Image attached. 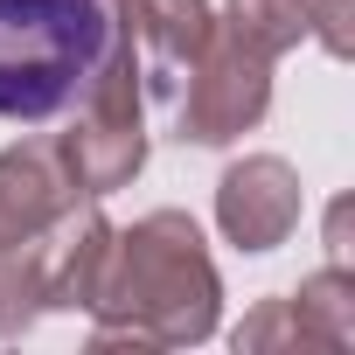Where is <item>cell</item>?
<instances>
[{"instance_id": "obj_1", "label": "cell", "mask_w": 355, "mask_h": 355, "mask_svg": "<svg viewBox=\"0 0 355 355\" xmlns=\"http://www.w3.org/2000/svg\"><path fill=\"white\" fill-rule=\"evenodd\" d=\"M91 348H196L223 320V279L189 209H153L112 230L98 293L84 306Z\"/></svg>"}, {"instance_id": "obj_2", "label": "cell", "mask_w": 355, "mask_h": 355, "mask_svg": "<svg viewBox=\"0 0 355 355\" xmlns=\"http://www.w3.org/2000/svg\"><path fill=\"white\" fill-rule=\"evenodd\" d=\"M105 49V0H0V119L42 125L70 112Z\"/></svg>"}, {"instance_id": "obj_3", "label": "cell", "mask_w": 355, "mask_h": 355, "mask_svg": "<svg viewBox=\"0 0 355 355\" xmlns=\"http://www.w3.org/2000/svg\"><path fill=\"white\" fill-rule=\"evenodd\" d=\"M139 105H146V91H139L132 42L112 28L105 63L91 70L84 98L70 105L77 119L49 139V146H56V160H63V174H70V189H77L84 202H98V196L125 189L132 174L146 167V119H139Z\"/></svg>"}, {"instance_id": "obj_4", "label": "cell", "mask_w": 355, "mask_h": 355, "mask_svg": "<svg viewBox=\"0 0 355 355\" xmlns=\"http://www.w3.org/2000/svg\"><path fill=\"white\" fill-rule=\"evenodd\" d=\"M265 112H272V63L216 28L196 70L182 77V91H174V132L189 146H230L251 125H265Z\"/></svg>"}, {"instance_id": "obj_5", "label": "cell", "mask_w": 355, "mask_h": 355, "mask_svg": "<svg viewBox=\"0 0 355 355\" xmlns=\"http://www.w3.org/2000/svg\"><path fill=\"white\" fill-rule=\"evenodd\" d=\"M300 216H306V189H300L293 160L244 153V160L223 167V182H216V230H223V244L265 258V251H279L300 230Z\"/></svg>"}, {"instance_id": "obj_6", "label": "cell", "mask_w": 355, "mask_h": 355, "mask_svg": "<svg viewBox=\"0 0 355 355\" xmlns=\"http://www.w3.org/2000/svg\"><path fill=\"white\" fill-rule=\"evenodd\" d=\"M105 15H112V28L132 42L139 91L174 105L182 77L196 70V56H202L209 35H216L209 0H105Z\"/></svg>"}, {"instance_id": "obj_7", "label": "cell", "mask_w": 355, "mask_h": 355, "mask_svg": "<svg viewBox=\"0 0 355 355\" xmlns=\"http://www.w3.org/2000/svg\"><path fill=\"white\" fill-rule=\"evenodd\" d=\"M105 251H112V223L98 202H70L42 237H28V272H35L42 313H84L98 293Z\"/></svg>"}, {"instance_id": "obj_8", "label": "cell", "mask_w": 355, "mask_h": 355, "mask_svg": "<svg viewBox=\"0 0 355 355\" xmlns=\"http://www.w3.org/2000/svg\"><path fill=\"white\" fill-rule=\"evenodd\" d=\"M70 202H84V196L70 189L56 146H8L0 153V244L42 237Z\"/></svg>"}, {"instance_id": "obj_9", "label": "cell", "mask_w": 355, "mask_h": 355, "mask_svg": "<svg viewBox=\"0 0 355 355\" xmlns=\"http://www.w3.org/2000/svg\"><path fill=\"white\" fill-rule=\"evenodd\" d=\"M286 306L306 348H327V355L355 348V272L348 265H320L313 279H300V293H286Z\"/></svg>"}, {"instance_id": "obj_10", "label": "cell", "mask_w": 355, "mask_h": 355, "mask_svg": "<svg viewBox=\"0 0 355 355\" xmlns=\"http://www.w3.org/2000/svg\"><path fill=\"white\" fill-rule=\"evenodd\" d=\"M216 28H223L230 42H244L251 56L279 63V56L300 49V35H306V0H223Z\"/></svg>"}, {"instance_id": "obj_11", "label": "cell", "mask_w": 355, "mask_h": 355, "mask_svg": "<svg viewBox=\"0 0 355 355\" xmlns=\"http://www.w3.org/2000/svg\"><path fill=\"white\" fill-rule=\"evenodd\" d=\"M230 341H237V355H258V348H306V334H300V320H293L286 300H265L258 313H244Z\"/></svg>"}, {"instance_id": "obj_12", "label": "cell", "mask_w": 355, "mask_h": 355, "mask_svg": "<svg viewBox=\"0 0 355 355\" xmlns=\"http://www.w3.org/2000/svg\"><path fill=\"white\" fill-rule=\"evenodd\" d=\"M306 35L327 56H355V0H306Z\"/></svg>"}]
</instances>
